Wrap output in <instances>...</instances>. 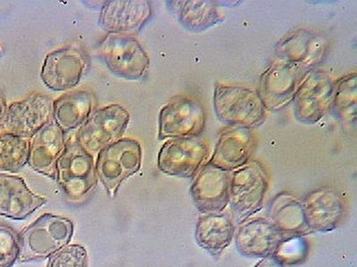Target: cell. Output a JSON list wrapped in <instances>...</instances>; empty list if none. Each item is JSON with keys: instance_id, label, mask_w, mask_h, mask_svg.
I'll list each match as a JSON object with an SVG mask.
<instances>
[{"instance_id": "1", "label": "cell", "mask_w": 357, "mask_h": 267, "mask_svg": "<svg viewBox=\"0 0 357 267\" xmlns=\"http://www.w3.org/2000/svg\"><path fill=\"white\" fill-rule=\"evenodd\" d=\"M56 180L72 202H84L97 187L98 177L93 155L75 138L67 140L65 151L57 161Z\"/></svg>"}, {"instance_id": "2", "label": "cell", "mask_w": 357, "mask_h": 267, "mask_svg": "<svg viewBox=\"0 0 357 267\" xmlns=\"http://www.w3.org/2000/svg\"><path fill=\"white\" fill-rule=\"evenodd\" d=\"M73 234V225L66 218L41 216L18 236L19 262L47 259L67 246Z\"/></svg>"}, {"instance_id": "3", "label": "cell", "mask_w": 357, "mask_h": 267, "mask_svg": "<svg viewBox=\"0 0 357 267\" xmlns=\"http://www.w3.org/2000/svg\"><path fill=\"white\" fill-rule=\"evenodd\" d=\"M267 188L266 171L257 161L231 171L228 205L234 222L242 224L260 211Z\"/></svg>"}, {"instance_id": "4", "label": "cell", "mask_w": 357, "mask_h": 267, "mask_svg": "<svg viewBox=\"0 0 357 267\" xmlns=\"http://www.w3.org/2000/svg\"><path fill=\"white\" fill-rule=\"evenodd\" d=\"M213 107L219 120L229 126L250 129L259 125L266 116V109L259 91L241 86H216Z\"/></svg>"}, {"instance_id": "5", "label": "cell", "mask_w": 357, "mask_h": 267, "mask_svg": "<svg viewBox=\"0 0 357 267\" xmlns=\"http://www.w3.org/2000/svg\"><path fill=\"white\" fill-rule=\"evenodd\" d=\"M142 160V145L132 138H121L98 152L96 161L98 180L112 198L124 180L138 172Z\"/></svg>"}, {"instance_id": "6", "label": "cell", "mask_w": 357, "mask_h": 267, "mask_svg": "<svg viewBox=\"0 0 357 267\" xmlns=\"http://www.w3.org/2000/svg\"><path fill=\"white\" fill-rule=\"evenodd\" d=\"M98 55L118 77L138 81L149 71V57L132 35L107 34L98 46Z\"/></svg>"}, {"instance_id": "7", "label": "cell", "mask_w": 357, "mask_h": 267, "mask_svg": "<svg viewBox=\"0 0 357 267\" xmlns=\"http://www.w3.org/2000/svg\"><path fill=\"white\" fill-rule=\"evenodd\" d=\"M130 122L129 111L118 104L98 108L78 129L75 138L91 155L122 138Z\"/></svg>"}, {"instance_id": "8", "label": "cell", "mask_w": 357, "mask_h": 267, "mask_svg": "<svg viewBox=\"0 0 357 267\" xmlns=\"http://www.w3.org/2000/svg\"><path fill=\"white\" fill-rule=\"evenodd\" d=\"M158 139L195 138L206 125V111L195 97L176 95L159 113Z\"/></svg>"}, {"instance_id": "9", "label": "cell", "mask_w": 357, "mask_h": 267, "mask_svg": "<svg viewBox=\"0 0 357 267\" xmlns=\"http://www.w3.org/2000/svg\"><path fill=\"white\" fill-rule=\"evenodd\" d=\"M91 60L87 51L77 44L63 47L45 57L40 79L54 91H66L79 84L87 73Z\"/></svg>"}, {"instance_id": "10", "label": "cell", "mask_w": 357, "mask_h": 267, "mask_svg": "<svg viewBox=\"0 0 357 267\" xmlns=\"http://www.w3.org/2000/svg\"><path fill=\"white\" fill-rule=\"evenodd\" d=\"M53 102L49 95L38 92L14 102L6 108L0 122V134L31 138L52 120Z\"/></svg>"}, {"instance_id": "11", "label": "cell", "mask_w": 357, "mask_h": 267, "mask_svg": "<svg viewBox=\"0 0 357 267\" xmlns=\"http://www.w3.org/2000/svg\"><path fill=\"white\" fill-rule=\"evenodd\" d=\"M310 72L307 67L284 59L274 62L263 75L259 94L266 109L278 111L294 99Z\"/></svg>"}, {"instance_id": "12", "label": "cell", "mask_w": 357, "mask_h": 267, "mask_svg": "<svg viewBox=\"0 0 357 267\" xmlns=\"http://www.w3.org/2000/svg\"><path fill=\"white\" fill-rule=\"evenodd\" d=\"M208 157V148L199 136L169 139L158 157L159 170L169 176L191 177Z\"/></svg>"}, {"instance_id": "13", "label": "cell", "mask_w": 357, "mask_h": 267, "mask_svg": "<svg viewBox=\"0 0 357 267\" xmlns=\"http://www.w3.org/2000/svg\"><path fill=\"white\" fill-rule=\"evenodd\" d=\"M334 91L335 83L329 73H309L293 99L296 119L308 124L323 119L333 106Z\"/></svg>"}, {"instance_id": "14", "label": "cell", "mask_w": 357, "mask_h": 267, "mask_svg": "<svg viewBox=\"0 0 357 267\" xmlns=\"http://www.w3.org/2000/svg\"><path fill=\"white\" fill-rule=\"evenodd\" d=\"M231 171L207 163L197 174L191 186V197L197 209L203 214H218L229 204Z\"/></svg>"}, {"instance_id": "15", "label": "cell", "mask_w": 357, "mask_h": 267, "mask_svg": "<svg viewBox=\"0 0 357 267\" xmlns=\"http://www.w3.org/2000/svg\"><path fill=\"white\" fill-rule=\"evenodd\" d=\"M151 15L146 0H113L102 6L98 24L108 34L130 35L138 33Z\"/></svg>"}, {"instance_id": "16", "label": "cell", "mask_w": 357, "mask_h": 267, "mask_svg": "<svg viewBox=\"0 0 357 267\" xmlns=\"http://www.w3.org/2000/svg\"><path fill=\"white\" fill-rule=\"evenodd\" d=\"M305 222L310 232L326 233L339 227L346 212L342 195L333 189L314 191L302 202Z\"/></svg>"}, {"instance_id": "17", "label": "cell", "mask_w": 357, "mask_h": 267, "mask_svg": "<svg viewBox=\"0 0 357 267\" xmlns=\"http://www.w3.org/2000/svg\"><path fill=\"white\" fill-rule=\"evenodd\" d=\"M65 133L51 120L30 139L28 163L36 172L56 179V163L66 149Z\"/></svg>"}, {"instance_id": "18", "label": "cell", "mask_w": 357, "mask_h": 267, "mask_svg": "<svg viewBox=\"0 0 357 267\" xmlns=\"http://www.w3.org/2000/svg\"><path fill=\"white\" fill-rule=\"evenodd\" d=\"M20 177L0 174V215L15 220L26 218L46 203Z\"/></svg>"}, {"instance_id": "19", "label": "cell", "mask_w": 357, "mask_h": 267, "mask_svg": "<svg viewBox=\"0 0 357 267\" xmlns=\"http://www.w3.org/2000/svg\"><path fill=\"white\" fill-rule=\"evenodd\" d=\"M235 238L236 247L241 255L264 259L273 256L284 237L269 219L256 218L242 222Z\"/></svg>"}, {"instance_id": "20", "label": "cell", "mask_w": 357, "mask_h": 267, "mask_svg": "<svg viewBox=\"0 0 357 267\" xmlns=\"http://www.w3.org/2000/svg\"><path fill=\"white\" fill-rule=\"evenodd\" d=\"M254 146L251 129L231 126L223 130L208 163L226 171L243 166L250 157Z\"/></svg>"}, {"instance_id": "21", "label": "cell", "mask_w": 357, "mask_h": 267, "mask_svg": "<svg viewBox=\"0 0 357 267\" xmlns=\"http://www.w3.org/2000/svg\"><path fill=\"white\" fill-rule=\"evenodd\" d=\"M97 106L93 92L79 89L68 92L53 102L52 120L63 133L81 128Z\"/></svg>"}, {"instance_id": "22", "label": "cell", "mask_w": 357, "mask_h": 267, "mask_svg": "<svg viewBox=\"0 0 357 267\" xmlns=\"http://www.w3.org/2000/svg\"><path fill=\"white\" fill-rule=\"evenodd\" d=\"M234 235V220L229 211L204 214L197 220V243L213 257L221 255L231 244Z\"/></svg>"}, {"instance_id": "23", "label": "cell", "mask_w": 357, "mask_h": 267, "mask_svg": "<svg viewBox=\"0 0 357 267\" xmlns=\"http://www.w3.org/2000/svg\"><path fill=\"white\" fill-rule=\"evenodd\" d=\"M269 220L284 238L310 233L305 222L302 202L292 195H280L273 200Z\"/></svg>"}, {"instance_id": "24", "label": "cell", "mask_w": 357, "mask_h": 267, "mask_svg": "<svg viewBox=\"0 0 357 267\" xmlns=\"http://www.w3.org/2000/svg\"><path fill=\"white\" fill-rule=\"evenodd\" d=\"M173 9L184 27L202 31L215 25L221 15L211 1H172Z\"/></svg>"}, {"instance_id": "25", "label": "cell", "mask_w": 357, "mask_h": 267, "mask_svg": "<svg viewBox=\"0 0 357 267\" xmlns=\"http://www.w3.org/2000/svg\"><path fill=\"white\" fill-rule=\"evenodd\" d=\"M30 140L0 134V174L15 173L28 163Z\"/></svg>"}, {"instance_id": "26", "label": "cell", "mask_w": 357, "mask_h": 267, "mask_svg": "<svg viewBox=\"0 0 357 267\" xmlns=\"http://www.w3.org/2000/svg\"><path fill=\"white\" fill-rule=\"evenodd\" d=\"M356 75H347L335 84L333 106L340 119L351 123L356 122Z\"/></svg>"}, {"instance_id": "27", "label": "cell", "mask_w": 357, "mask_h": 267, "mask_svg": "<svg viewBox=\"0 0 357 267\" xmlns=\"http://www.w3.org/2000/svg\"><path fill=\"white\" fill-rule=\"evenodd\" d=\"M314 46H318L317 39L310 33H298L286 40L280 47L282 59L286 61L298 63L305 67L314 63L317 56L314 55Z\"/></svg>"}, {"instance_id": "28", "label": "cell", "mask_w": 357, "mask_h": 267, "mask_svg": "<svg viewBox=\"0 0 357 267\" xmlns=\"http://www.w3.org/2000/svg\"><path fill=\"white\" fill-rule=\"evenodd\" d=\"M49 259L47 267H88L87 251L81 245H67Z\"/></svg>"}, {"instance_id": "29", "label": "cell", "mask_w": 357, "mask_h": 267, "mask_svg": "<svg viewBox=\"0 0 357 267\" xmlns=\"http://www.w3.org/2000/svg\"><path fill=\"white\" fill-rule=\"evenodd\" d=\"M307 253V241L302 236L283 238L273 256L283 264L299 263Z\"/></svg>"}, {"instance_id": "30", "label": "cell", "mask_w": 357, "mask_h": 267, "mask_svg": "<svg viewBox=\"0 0 357 267\" xmlns=\"http://www.w3.org/2000/svg\"><path fill=\"white\" fill-rule=\"evenodd\" d=\"M18 256L17 235L11 228L0 225V267H12Z\"/></svg>"}, {"instance_id": "31", "label": "cell", "mask_w": 357, "mask_h": 267, "mask_svg": "<svg viewBox=\"0 0 357 267\" xmlns=\"http://www.w3.org/2000/svg\"><path fill=\"white\" fill-rule=\"evenodd\" d=\"M254 267H285V266L284 264L280 262L277 257L270 256L264 257V259L260 260Z\"/></svg>"}, {"instance_id": "32", "label": "cell", "mask_w": 357, "mask_h": 267, "mask_svg": "<svg viewBox=\"0 0 357 267\" xmlns=\"http://www.w3.org/2000/svg\"><path fill=\"white\" fill-rule=\"evenodd\" d=\"M6 108H8V104H6L4 95L0 94V122H1L3 116H4Z\"/></svg>"}, {"instance_id": "33", "label": "cell", "mask_w": 357, "mask_h": 267, "mask_svg": "<svg viewBox=\"0 0 357 267\" xmlns=\"http://www.w3.org/2000/svg\"><path fill=\"white\" fill-rule=\"evenodd\" d=\"M0 54H1V49H0Z\"/></svg>"}]
</instances>
